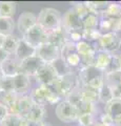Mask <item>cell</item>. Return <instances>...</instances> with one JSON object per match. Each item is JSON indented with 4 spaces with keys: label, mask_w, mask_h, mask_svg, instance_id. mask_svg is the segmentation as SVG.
I'll list each match as a JSON object with an SVG mask.
<instances>
[{
    "label": "cell",
    "mask_w": 121,
    "mask_h": 126,
    "mask_svg": "<svg viewBox=\"0 0 121 126\" xmlns=\"http://www.w3.org/2000/svg\"><path fill=\"white\" fill-rule=\"evenodd\" d=\"M114 126H121V121H119V122H117V123H115Z\"/></svg>",
    "instance_id": "obj_49"
},
{
    "label": "cell",
    "mask_w": 121,
    "mask_h": 126,
    "mask_svg": "<svg viewBox=\"0 0 121 126\" xmlns=\"http://www.w3.org/2000/svg\"><path fill=\"white\" fill-rule=\"evenodd\" d=\"M34 78L39 85H51L59 78V75L52 63H44Z\"/></svg>",
    "instance_id": "obj_7"
},
{
    "label": "cell",
    "mask_w": 121,
    "mask_h": 126,
    "mask_svg": "<svg viewBox=\"0 0 121 126\" xmlns=\"http://www.w3.org/2000/svg\"><path fill=\"white\" fill-rule=\"evenodd\" d=\"M76 48H77V53L79 54L81 58L82 66H88L94 64L97 50L94 48V46L91 43L85 40H81L76 44Z\"/></svg>",
    "instance_id": "obj_10"
},
{
    "label": "cell",
    "mask_w": 121,
    "mask_h": 126,
    "mask_svg": "<svg viewBox=\"0 0 121 126\" xmlns=\"http://www.w3.org/2000/svg\"><path fill=\"white\" fill-rule=\"evenodd\" d=\"M81 86L98 92L104 84V73L94 65L82 66L78 70Z\"/></svg>",
    "instance_id": "obj_1"
},
{
    "label": "cell",
    "mask_w": 121,
    "mask_h": 126,
    "mask_svg": "<svg viewBox=\"0 0 121 126\" xmlns=\"http://www.w3.org/2000/svg\"><path fill=\"white\" fill-rule=\"evenodd\" d=\"M116 23H117V21H115V20H112V19L104 18V17H101L100 16L98 31L101 33V35L113 33V32H115V30H116Z\"/></svg>",
    "instance_id": "obj_29"
},
{
    "label": "cell",
    "mask_w": 121,
    "mask_h": 126,
    "mask_svg": "<svg viewBox=\"0 0 121 126\" xmlns=\"http://www.w3.org/2000/svg\"><path fill=\"white\" fill-rule=\"evenodd\" d=\"M46 109L45 106H40L37 104H34L31 108L29 115L26 116L25 119L29 121H33V122H38V123H44V119L46 117Z\"/></svg>",
    "instance_id": "obj_19"
},
{
    "label": "cell",
    "mask_w": 121,
    "mask_h": 126,
    "mask_svg": "<svg viewBox=\"0 0 121 126\" xmlns=\"http://www.w3.org/2000/svg\"><path fill=\"white\" fill-rule=\"evenodd\" d=\"M86 5L88 7V10L91 11V13L97 14L101 16L106 9L108 7V5L111 4V2L108 1H86Z\"/></svg>",
    "instance_id": "obj_28"
},
{
    "label": "cell",
    "mask_w": 121,
    "mask_h": 126,
    "mask_svg": "<svg viewBox=\"0 0 121 126\" xmlns=\"http://www.w3.org/2000/svg\"><path fill=\"white\" fill-rule=\"evenodd\" d=\"M18 96L14 92H4V90H0V105L4 106V107L10 110L15 102L17 101Z\"/></svg>",
    "instance_id": "obj_25"
},
{
    "label": "cell",
    "mask_w": 121,
    "mask_h": 126,
    "mask_svg": "<svg viewBox=\"0 0 121 126\" xmlns=\"http://www.w3.org/2000/svg\"><path fill=\"white\" fill-rule=\"evenodd\" d=\"M14 93L17 96H25L31 87V78L23 73H19L13 78Z\"/></svg>",
    "instance_id": "obj_15"
},
{
    "label": "cell",
    "mask_w": 121,
    "mask_h": 126,
    "mask_svg": "<svg viewBox=\"0 0 121 126\" xmlns=\"http://www.w3.org/2000/svg\"><path fill=\"white\" fill-rule=\"evenodd\" d=\"M42 126H53V125L52 124H49V123H45V122H44V123L42 124Z\"/></svg>",
    "instance_id": "obj_50"
},
{
    "label": "cell",
    "mask_w": 121,
    "mask_h": 126,
    "mask_svg": "<svg viewBox=\"0 0 121 126\" xmlns=\"http://www.w3.org/2000/svg\"><path fill=\"white\" fill-rule=\"evenodd\" d=\"M78 93L80 94L81 100H83L84 102H87V103H91L93 105H97V103L100 102L98 92H95V90L80 86V88L78 89Z\"/></svg>",
    "instance_id": "obj_21"
},
{
    "label": "cell",
    "mask_w": 121,
    "mask_h": 126,
    "mask_svg": "<svg viewBox=\"0 0 121 126\" xmlns=\"http://www.w3.org/2000/svg\"><path fill=\"white\" fill-rule=\"evenodd\" d=\"M17 4L12 1H0V17L13 18L16 14Z\"/></svg>",
    "instance_id": "obj_27"
},
{
    "label": "cell",
    "mask_w": 121,
    "mask_h": 126,
    "mask_svg": "<svg viewBox=\"0 0 121 126\" xmlns=\"http://www.w3.org/2000/svg\"><path fill=\"white\" fill-rule=\"evenodd\" d=\"M30 98L34 104L45 106L48 104V99H46V93L44 85H38L36 88H34L30 94Z\"/></svg>",
    "instance_id": "obj_20"
},
{
    "label": "cell",
    "mask_w": 121,
    "mask_h": 126,
    "mask_svg": "<svg viewBox=\"0 0 121 126\" xmlns=\"http://www.w3.org/2000/svg\"><path fill=\"white\" fill-rule=\"evenodd\" d=\"M115 33L119 34L120 36H121V18H120L119 20L117 21V23H116V30H115Z\"/></svg>",
    "instance_id": "obj_45"
},
{
    "label": "cell",
    "mask_w": 121,
    "mask_h": 126,
    "mask_svg": "<svg viewBox=\"0 0 121 126\" xmlns=\"http://www.w3.org/2000/svg\"><path fill=\"white\" fill-rule=\"evenodd\" d=\"M65 32H83V21L72 7L62 16V25Z\"/></svg>",
    "instance_id": "obj_8"
},
{
    "label": "cell",
    "mask_w": 121,
    "mask_h": 126,
    "mask_svg": "<svg viewBox=\"0 0 121 126\" xmlns=\"http://www.w3.org/2000/svg\"><path fill=\"white\" fill-rule=\"evenodd\" d=\"M118 70H121V54H114L112 55L110 63H108L106 69L104 70V74H110L118 72Z\"/></svg>",
    "instance_id": "obj_33"
},
{
    "label": "cell",
    "mask_w": 121,
    "mask_h": 126,
    "mask_svg": "<svg viewBox=\"0 0 121 126\" xmlns=\"http://www.w3.org/2000/svg\"><path fill=\"white\" fill-rule=\"evenodd\" d=\"M55 111L58 119L62 122H65V123L76 122L78 120V117H79V113H78L75 105H73L68 100H62L60 103H58Z\"/></svg>",
    "instance_id": "obj_4"
},
{
    "label": "cell",
    "mask_w": 121,
    "mask_h": 126,
    "mask_svg": "<svg viewBox=\"0 0 121 126\" xmlns=\"http://www.w3.org/2000/svg\"><path fill=\"white\" fill-rule=\"evenodd\" d=\"M7 115H9V110H7L4 106L0 105V124H1L3 120L7 117Z\"/></svg>",
    "instance_id": "obj_43"
},
{
    "label": "cell",
    "mask_w": 121,
    "mask_h": 126,
    "mask_svg": "<svg viewBox=\"0 0 121 126\" xmlns=\"http://www.w3.org/2000/svg\"><path fill=\"white\" fill-rule=\"evenodd\" d=\"M48 42L52 43V44L56 45L57 47H59L61 49L66 43V32L63 27H59L55 31L49 32L48 34Z\"/></svg>",
    "instance_id": "obj_18"
},
{
    "label": "cell",
    "mask_w": 121,
    "mask_h": 126,
    "mask_svg": "<svg viewBox=\"0 0 121 126\" xmlns=\"http://www.w3.org/2000/svg\"><path fill=\"white\" fill-rule=\"evenodd\" d=\"M36 47L31 45L28 41H25L22 37L19 39L18 46L16 48V52L14 54V58L18 62H22L25 59H29L33 56H36Z\"/></svg>",
    "instance_id": "obj_14"
},
{
    "label": "cell",
    "mask_w": 121,
    "mask_h": 126,
    "mask_svg": "<svg viewBox=\"0 0 121 126\" xmlns=\"http://www.w3.org/2000/svg\"><path fill=\"white\" fill-rule=\"evenodd\" d=\"M15 22L13 18H5L0 17V35L4 37L13 35L15 31Z\"/></svg>",
    "instance_id": "obj_26"
},
{
    "label": "cell",
    "mask_w": 121,
    "mask_h": 126,
    "mask_svg": "<svg viewBox=\"0 0 121 126\" xmlns=\"http://www.w3.org/2000/svg\"><path fill=\"white\" fill-rule=\"evenodd\" d=\"M104 112L107 113L114 121V124L121 121V100L113 99L104 105Z\"/></svg>",
    "instance_id": "obj_17"
},
{
    "label": "cell",
    "mask_w": 121,
    "mask_h": 126,
    "mask_svg": "<svg viewBox=\"0 0 121 126\" xmlns=\"http://www.w3.org/2000/svg\"><path fill=\"white\" fill-rule=\"evenodd\" d=\"M18 41H19V39H17L15 36H13V35L7 36L4 39L2 48L4 49V52L7 53L9 55H14L15 52H16L17 46H18Z\"/></svg>",
    "instance_id": "obj_32"
},
{
    "label": "cell",
    "mask_w": 121,
    "mask_h": 126,
    "mask_svg": "<svg viewBox=\"0 0 121 126\" xmlns=\"http://www.w3.org/2000/svg\"><path fill=\"white\" fill-rule=\"evenodd\" d=\"M4 39H5L4 36L0 35V48H2V45H3V42H4Z\"/></svg>",
    "instance_id": "obj_47"
},
{
    "label": "cell",
    "mask_w": 121,
    "mask_h": 126,
    "mask_svg": "<svg viewBox=\"0 0 121 126\" xmlns=\"http://www.w3.org/2000/svg\"><path fill=\"white\" fill-rule=\"evenodd\" d=\"M99 122H101L102 124L106 125V126H113L114 125V121L112 120V118L107 115V113H105L104 111L100 115V120Z\"/></svg>",
    "instance_id": "obj_41"
},
{
    "label": "cell",
    "mask_w": 121,
    "mask_h": 126,
    "mask_svg": "<svg viewBox=\"0 0 121 126\" xmlns=\"http://www.w3.org/2000/svg\"><path fill=\"white\" fill-rule=\"evenodd\" d=\"M0 126H26V119L17 115L9 113Z\"/></svg>",
    "instance_id": "obj_31"
},
{
    "label": "cell",
    "mask_w": 121,
    "mask_h": 126,
    "mask_svg": "<svg viewBox=\"0 0 121 126\" xmlns=\"http://www.w3.org/2000/svg\"><path fill=\"white\" fill-rule=\"evenodd\" d=\"M52 64H53L54 67H55L56 72L58 73V75H59V77H62V76L68 75L69 73H73V70L69 68L68 65H66V63L64 62V60L61 57L58 58L55 62L52 63Z\"/></svg>",
    "instance_id": "obj_35"
},
{
    "label": "cell",
    "mask_w": 121,
    "mask_h": 126,
    "mask_svg": "<svg viewBox=\"0 0 121 126\" xmlns=\"http://www.w3.org/2000/svg\"><path fill=\"white\" fill-rule=\"evenodd\" d=\"M99 49L112 55L116 54L118 50H121V36L115 32L101 35L99 38Z\"/></svg>",
    "instance_id": "obj_5"
},
{
    "label": "cell",
    "mask_w": 121,
    "mask_h": 126,
    "mask_svg": "<svg viewBox=\"0 0 121 126\" xmlns=\"http://www.w3.org/2000/svg\"><path fill=\"white\" fill-rule=\"evenodd\" d=\"M61 49L50 42H45L37 47L36 56H38L44 63H53L60 58Z\"/></svg>",
    "instance_id": "obj_6"
},
{
    "label": "cell",
    "mask_w": 121,
    "mask_h": 126,
    "mask_svg": "<svg viewBox=\"0 0 121 126\" xmlns=\"http://www.w3.org/2000/svg\"><path fill=\"white\" fill-rule=\"evenodd\" d=\"M111 57H112V54L106 53V52H104V50H98V52L96 53L95 60H94L93 65L96 66L97 68H99L100 70H102L104 73V70L106 69L108 63H110Z\"/></svg>",
    "instance_id": "obj_22"
},
{
    "label": "cell",
    "mask_w": 121,
    "mask_h": 126,
    "mask_svg": "<svg viewBox=\"0 0 121 126\" xmlns=\"http://www.w3.org/2000/svg\"><path fill=\"white\" fill-rule=\"evenodd\" d=\"M101 17L118 21L121 18V2H111L106 11L101 15Z\"/></svg>",
    "instance_id": "obj_23"
},
{
    "label": "cell",
    "mask_w": 121,
    "mask_h": 126,
    "mask_svg": "<svg viewBox=\"0 0 121 126\" xmlns=\"http://www.w3.org/2000/svg\"><path fill=\"white\" fill-rule=\"evenodd\" d=\"M43 123H38V122H33L26 120V126H42Z\"/></svg>",
    "instance_id": "obj_46"
},
{
    "label": "cell",
    "mask_w": 121,
    "mask_h": 126,
    "mask_svg": "<svg viewBox=\"0 0 121 126\" xmlns=\"http://www.w3.org/2000/svg\"><path fill=\"white\" fill-rule=\"evenodd\" d=\"M0 70L5 77L14 78L16 75H18L20 72V62H18L15 58L9 57L0 65Z\"/></svg>",
    "instance_id": "obj_16"
},
{
    "label": "cell",
    "mask_w": 121,
    "mask_h": 126,
    "mask_svg": "<svg viewBox=\"0 0 121 126\" xmlns=\"http://www.w3.org/2000/svg\"><path fill=\"white\" fill-rule=\"evenodd\" d=\"M37 16L30 11H25L20 14L17 20V30L22 36L33 29L37 24Z\"/></svg>",
    "instance_id": "obj_12"
},
{
    "label": "cell",
    "mask_w": 121,
    "mask_h": 126,
    "mask_svg": "<svg viewBox=\"0 0 121 126\" xmlns=\"http://www.w3.org/2000/svg\"><path fill=\"white\" fill-rule=\"evenodd\" d=\"M10 57V55L7 54V53H5L4 52V49L3 48H0V65H1V63L5 60V59H7Z\"/></svg>",
    "instance_id": "obj_44"
},
{
    "label": "cell",
    "mask_w": 121,
    "mask_h": 126,
    "mask_svg": "<svg viewBox=\"0 0 121 126\" xmlns=\"http://www.w3.org/2000/svg\"><path fill=\"white\" fill-rule=\"evenodd\" d=\"M0 90H4V92H14L13 78L3 76L1 84H0Z\"/></svg>",
    "instance_id": "obj_40"
},
{
    "label": "cell",
    "mask_w": 121,
    "mask_h": 126,
    "mask_svg": "<svg viewBox=\"0 0 121 126\" xmlns=\"http://www.w3.org/2000/svg\"><path fill=\"white\" fill-rule=\"evenodd\" d=\"M2 79H3V74L1 73V70H0V84H1V81H2Z\"/></svg>",
    "instance_id": "obj_48"
},
{
    "label": "cell",
    "mask_w": 121,
    "mask_h": 126,
    "mask_svg": "<svg viewBox=\"0 0 121 126\" xmlns=\"http://www.w3.org/2000/svg\"><path fill=\"white\" fill-rule=\"evenodd\" d=\"M62 59H63L64 62L66 63V65H68L72 70H73V68H78V70H79L81 67H82L81 58L79 56V54L77 53V50H75V52H73V53L69 54V55H66V56L63 57Z\"/></svg>",
    "instance_id": "obj_30"
},
{
    "label": "cell",
    "mask_w": 121,
    "mask_h": 126,
    "mask_svg": "<svg viewBox=\"0 0 121 126\" xmlns=\"http://www.w3.org/2000/svg\"><path fill=\"white\" fill-rule=\"evenodd\" d=\"M44 64V62L41 60L38 56H33L29 59H25L22 62H20V72L23 73L26 76L35 77L40 67Z\"/></svg>",
    "instance_id": "obj_13"
},
{
    "label": "cell",
    "mask_w": 121,
    "mask_h": 126,
    "mask_svg": "<svg viewBox=\"0 0 121 126\" xmlns=\"http://www.w3.org/2000/svg\"><path fill=\"white\" fill-rule=\"evenodd\" d=\"M53 84L63 100H65L69 94L77 92L81 86L79 76H78V74H75L74 72L64 75L62 77H59Z\"/></svg>",
    "instance_id": "obj_2"
},
{
    "label": "cell",
    "mask_w": 121,
    "mask_h": 126,
    "mask_svg": "<svg viewBox=\"0 0 121 126\" xmlns=\"http://www.w3.org/2000/svg\"><path fill=\"white\" fill-rule=\"evenodd\" d=\"M94 118H95L94 113H82V115H79L77 122L79 126H91L95 122Z\"/></svg>",
    "instance_id": "obj_38"
},
{
    "label": "cell",
    "mask_w": 121,
    "mask_h": 126,
    "mask_svg": "<svg viewBox=\"0 0 121 126\" xmlns=\"http://www.w3.org/2000/svg\"><path fill=\"white\" fill-rule=\"evenodd\" d=\"M72 9L76 12V14L79 16L81 19L86 17V16L91 13V11L88 10V7L85 2H74Z\"/></svg>",
    "instance_id": "obj_37"
},
{
    "label": "cell",
    "mask_w": 121,
    "mask_h": 126,
    "mask_svg": "<svg viewBox=\"0 0 121 126\" xmlns=\"http://www.w3.org/2000/svg\"><path fill=\"white\" fill-rule=\"evenodd\" d=\"M114 98H113V93L112 88L107 84H103V86L99 90V100L101 103H103L104 105L107 104L108 102H111Z\"/></svg>",
    "instance_id": "obj_36"
},
{
    "label": "cell",
    "mask_w": 121,
    "mask_h": 126,
    "mask_svg": "<svg viewBox=\"0 0 121 126\" xmlns=\"http://www.w3.org/2000/svg\"><path fill=\"white\" fill-rule=\"evenodd\" d=\"M111 88L113 93V98L116 100H121V85H117Z\"/></svg>",
    "instance_id": "obj_42"
},
{
    "label": "cell",
    "mask_w": 121,
    "mask_h": 126,
    "mask_svg": "<svg viewBox=\"0 0 121 126\" xmlns=\"http://www.w3.org/2000/svg\"><path fill=\"white\" fill-rule=\"evenodd\" d=\"M83 40V32H66V41L77 44Z\"/></svg>",
    "instance_id": "obj_39"
},
{
    "label": "cell",
    "mask_w": 121,
    "mask_h": 126,
    "mask_svg": "<svg viewBox=\"0 0 121 126\" xmlns=\"http://www.w3.org/2000/svg\"><path fill=\"white\" fill-rule=\"evenodd\" d=\"M32 106H33V102L31 100L30 96H26V94L25 96H18L17 101L15 102L13 107L9 110V113L20 116L22 118H26Z\"/></svg>",
    "instance_id": "obj_11"
},
{
    "label": "cell",
    "mask_w": 121,
    "mask_h": 126,
    "mask_svg": "<svg viewBox=\"0 0 121 126\" xmlns=\"http://www.w3.org/2000/svg\"><path fill=\"white\" fill-rule=\"evenodd\" d=\"M37 22L46 32H52L62 25V15L58 10L53 7H44L37 17Z\"/></svg>",
    "instance_id": "obj_3"
},
{
    "label": "cell",
    "mask_w": 121,
    "mask_h": 126,
    "mask_svg": "<svg viewBox=\"0 0 121 126\" xmlns=\"http://www.w3.org/2000/svg\"><path fill=\"white\" fill-rule=\"evenodd\" d=\"M104 83L107 84L110 87L121 85V70L110 74H104Z\"/></svg>",
    "instance_id": "obj_34"
},
{
    "label": "cell",
    "mask_w": 121,
    "mask_h": 126,
    "mask_svg": "<svg viewBox=\"0 0 121 126\" xmlns=\"http://www.w3.org/2000/svg\"><path fill=\"white\" fill-rule=\"evenodd\" d=\"M83 21V32L87 31H96L98 30L99 22H100V16L94 13H89L86 17L82 19Z\"/></svg>",
    "instance_id": "obj_24"
},
{
    "label": "cell",
    "mask_w": 121,
    "mask_h": 126,
    "mask_svg": "<svg viewBox=\"0 0 121 126\" xmlns=\"http://www.w3.org/2000/svg\"><path fill=\"white\" fill-rule=\"evenodd\" d=\"M48 34L49 32H46L43 27L37 23L33 29H31L28 33L23 35L22 38L25 41H28L31 45H33L37 48L43 43L48 42Z\"/></svg>",
    "instance_id": "obj_9"
}]
</instances>
